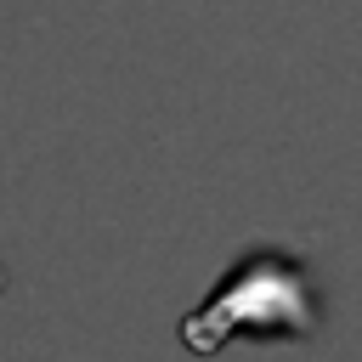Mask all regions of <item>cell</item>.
<instances>
[{"mask_svg":"<svg viewBox=\"0 0 362 362\" xmlns=\"http://www.w3.org/2000/svg\"><path fill=\"white\" fill-rule=\"evenodd\" d=\"M322 328V305H317V277L305 260H294L288 249L255 243L243 249V260L204 294L198 311L181 317V345L192 356H215L232 339H311Z\"/></svg>","mask_w":362,"mask_h":362,"instance_id":"1","label":"cell"}]
</instances>
